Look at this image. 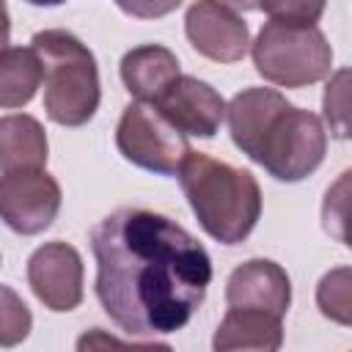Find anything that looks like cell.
I'll return each instance as SVG.
<instances>
[{
  "instance_id": "cell-19",
  "label": "cell",
  "mask_w": 352,
  "mask_h": 352,
  "mask_svg": "<svg viewBox=\"0 0 352 352\" xmlns=\"http://www.w3.org/2000/svg\"><path fill=\"white\" fill-rule=\"evenodd\" d=\"M327 0H256V8L278 22H308L316 25L324 14Z\"/></svg>"
},
{
  "instance_id": "cell-20",
  "label": "cell",
  "mask_w": 352,
  "mask_h": 352,
  "mask_svg": "<svg viewBox=\"0 0 352 352\" xmlns=\"http://www.w3.org/2000/svg\"><path fill=\"white\" fill-rule=\"evenodd\" d=\"M346 77H349V72L338 69L336 77L327 82L324 99H322L324 118L330 121V132L341 140L346 138Z\"/></svg>"
},
{
  "instance_id": "cell-1",
  "label": "cell",
  "mask_w": 352,
  "mask_h": 352,
  "mask_svg": "<svg viewBox=\"0 0 352 352\" xmlns=\"http://www.w3.org/2000/svg\"><path fill=\"white\" fill-rule=\"evenodd\" d=\"M96 300L132 338L182 330L212 283L206 248L176 220L143 206H121L91 228Z\"/></svg>"
},
{
  "instance_id": "cell-13",
  "label": "cell",
  "mask_w": 352,
  "mask_h": 352,
  "mask_svg": "<svg viewBox=\"0 0 352 352\" xmlns=\"http://www.w3.org/2000/svg\"><path fill=\"white\" fill-rule=\"evenodd\" d=\"M280 344H283L280 316L258 308H228L212 338L214 352H234V349L275 352L280 349Z\"/></svg>"
},
{
  "instance_id": "cell-22",
  "label": "cell",
  "mask_w": 352,
  "mask_h": 352,
  "mask_svg": "<svg viewBox=\"0 0 352 352\" xmlns=\"http://www.w3.org/2000/svg\"><path fill=\"white\" fill-rule=\"evenodd\" d=\"M8 38H11V16L6 0H0V50L8 47Z\"/></svg>"
},
{
  "instance_id": "cell-17",
  "label": "cell",
  "mask_w": 352,
  "mask_h": 352,
  "mask_svg": "<svg viewBox=\"0 0 352 352\" xmlns=\"http://www.w3.org/2000/svg\"><path fill=\"white\" fill-rule=\"evenodd\" d=\"M316 305L319 311L338 322V324H349L352 316H349V267H336L330 270L327 275H322L319 286H316Z\"/></svg>"
},
{
  "instance_id": "cell-3",
  "label": "cell",
  "mask_w": 352,
  "mask_h": 352,
  "mask_svg": "<svg viewBox=\"0 0 352 352\" xmlns=\"http://www.w3.org/2000/svg\"><path fill=\"white\" fill-rule=\"evenodd\" d=\"M44 72V110L60 126L88 124L102 102L94 52L69 30H38L30 41Z\"/></svg>"
},
{
  "instance_id": "cell-12",
  "label": "cell",
  "mask_w": 352,
  "mask_h": 352,
  "mask_svg": "<svg viewBox=\"0 0 352 352\" xmlns=\"http://www.w3.org/2000/svg\"><path fill=\"white\" fill-rule=\"evenodd\" d=\"M124 88L138 102H157L162 91L182 74L179 58L162 44H140L124 52L118 66Z\"/></svg>"
},
{
  "instance_id": "cell-15",
  "label": "cell",
  "mask_w": 352,
  "mask_h": 352,
  "mask_svg": "<svg viewBox=\"0 0 352 352\" xmlns=\"http://www.w3.org/2000/svg\"><path fill=\"white\" fill-rule=\"evenodd\" d=\"M50 157L47 132L38 118L28 113H11L0 118V170L44 168Z\"/></svg>"
},
{
  "instance_id": "cell-5",
  "label": "cell",
  "mask_w": 352,
  "mask_h": 352,
  "mask_svg": "<svg viewBox=\"0 0 352 352\" xmlns=\"http://www.w3.org/2000/svg\"><path fill=\"white\" fill-rule=\"evenodd\" d=\"M324 154L327 132L322 118L289 102L270 118L250 160L258 162L272 179L294 184L311 176L322 165Z\"/></svg>"
},
{
  "instance_id": "cell-2",
  "label": "cell",
  "mask_w": 352,
  "mask_h": 352,
  "mask_svg": "<svg viewBox=\"0 0 352 352\" xmlns=\"http://www.w3.org/2000/svg\"><path fill=\"white\" fill-rule=\"evenodd\" d=\"M182 192L201 228L220 245H239L261 217V187L245 168L190 151L179 170Z\"/></svg>"
},
{
  "instance_id": "cell-6",
  "label": "cell",
  "mask_w": 352,
  "mask_h": 352,
  "mask_svg": "<svg viewBox=\"0 0 352 352\" xmlns=\"http://www.w3.org/2000/svg\"><path fill=\"white\" fill-rule=\"evenodd\" d=\"M118 154L151 173L176 176L182 160L192 151L187 135L176 129L151 102H129L116 126Z\"/></svg>"
},
{
  "instance_id": "cell-7",
  "label": "cell",
  "mask_w": 352,
  "mask_h": 352,
  "mask_svg": "<svg viewBox=\"0 0 352 352\" xmlns=\"http://www.w3.org/2000/svg\"><path fill=\"white\" fill-rule=\"evenodd\" d=\"M60 184L44 168L8 170L0 176V220L22 236L50 228L60 212Z\"/></svg>"
},
{
  "instance_id": "cell-14",
  "label": "cell",
  "mask_w": 352,
  "mask_h": 352,
  "mask_svg": "<svg viewBox=\"0 0 352 352\" xmlns=\"http://www.w3.org/2000/svg\"><path fill=\"white\" fill-rule=\"evenodd\" d=\"M286 104L289 99L280 91L264 88V85H250L234 94L231 102L226 104V118H228V132H231L234 146L245 157H250L270 118Z\"/></svg>"
},
{
  "instance_id": "cell-18",
  "label": "cell",
  "mask_w": 352,
  "mask_h": 352,
  "mask_svg": "<svg viewBox=\"0 0 352 352\" xmlns=\"http://www.w3.org/2000/svg\"><path fill=\"white\" fill-rule=\"evenodd\" d=\"M33 330V314L25 300L6 283H0V346L22 344Z\"/></svg>"
},
{
  "instance_id": "cell-10",
  "label": "cell",
  "mask_w": 352,
  "mask_h": 352,
  "mask_svg": "<svg viewBox=\"0 0 352 352\" xmlns=\"http://www.w3.org/2000/svg\"><path fill=\"white\" fill-rule=\"evenodd\" d=\"M154 107L184 135L214 138L226 118V99L204 80L192 74H179Z\"/></svg>"
},
{
  "instance_id": "cell-21",
  "label": "cell",
  "mask_w": 352,
  "mask_h": 352,
  "mask_svg": "<svg viewBox=\"0 0 352 352\" xmlns=\"http://www.w3.org/2000/svg\"><path fill=\"white\" fill-rule=\"evenodd\" d=\"M116 6L135 19H160L182 6V0H116Z\"/></svg>"
},
{
  "instance_id": "cell-8",
  "label": "cell",
  "mask_w": 352,
  "mask_h": 352,
  "mask_svg": "<svg viewBox=\"0 0 352 352\" xmlns=\"http://www.w3.org/2000/svg\"><path fill=\"white\" fill-rule=\"evenodd\" d=\"M192 50L214 63H236L250 50L248 22L223 0H195L184 14Z\"/></svg>"
},
{
  "instance_id": "cell-9",
  "label": "cell",
  "mask_w": 352,
  "mask_h": 352,
  "mask_svg": "<svg viewBox=\"0 0 352 352\" xmlns=\"http://www.w3.org/2000/svg\"><path fill=\"white\" fill-rule=\"evenodd\" d=\"M82 256L69 242H44L28 258V283L44 308L66 314L82 302Z\"/></svg>"
},
{
  "instance_id": "cell-24",
  "label": "cell",
  "mask_w": 352,
  "mask_h": 352,
  "mask_svg": "<svg viewBox=\"0 0 352 352\" xmlns=\"http://www.w3.org/2000/svg\"><path fill=\"white\" fill-rule=\"evenodd\" d=\"M30 6H47V8H52V6H60V3H66V0H28Z\"/></svg>"
},
{
  "instance_id": "cell-11",
  "label": "cell",
  "mask_w": 352,
  "mask_h": 352,
  "mask_svg": "<svg viewBox=\"0 0 352 352\" xmlns=\"http://www.w3.org/2000/svg\"><path fill=\"white\" fill-rule=\"evenodd\" d=\"M226 302L228 308H258L283 319L292 305V280L280 264L250 258L228 275Z\"/></svg>"
},
{
  "instance_id": "cell-23",
  "label": "cell",
  "mask_w": 352,
  "mask_h": 352,
  "mask_svg": "<svg viewBox=\"0 0 352 352\" xmlns=\"http://www.w3.org/2000/svg\"><path fill=\"white\" fill-rule=\"evenodd\" d=\"M234 11H256V0H223Z\"/></svg>"
},
{
  "instance_id": "cell-4",
  "label": "cell",
  "mask_w": 352,
  "mask_h": 352,
  "mask_svg": "<svg viewBox=\"0 0 352 352\" xmlns=\"http://www.w3.org/2000/svg\"><path fill=\"white\" fill-rule=\"evenodd\" d=\"M250 55L256 72L280 88H305L333 72V47L308 22H264L250 44Z\"/></svg>"
},
{
  "instance_id": "cell-16",
  "label": "cell",
  "mask_w": 352,
  "mask_h": 352,
  "mask_svg": "<svg viewBox=\"0 0 352 352\" xmlns=\"http://www.w3.org/2000/svg\"><path fill=\"white\" fill-rule=\"evenodd\" d=\"M44 72L33 47H3L0 50V107H25L41 88Z\"/></svg>"
}]
</instances>
